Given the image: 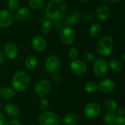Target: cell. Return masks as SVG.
<instances>
[{"mask_svg":"<svg viewBox=\"0 0 125 125\" xmlns=\"http://www.w3.org/2000/svg\"><path fill=\"white\" fill-rule=\"evenodd\" d=\"M46 17L51 21H60L66 16L67 6L63 0H51L45 11Z\"/></svg>","mask_w":125,"mask_h":125,"instance_id":"6da1fadb","label":"cell"},{"mask_svg":"<svg viewBox=\"0 0 125 125\" xmlns=\"http://www.w3.org/2000/svg\"><path fill=\"white\" fill-rule=\"evenodd\" d=\"M12 89L17 92H23L26 90L30 84V77L24 71L16 72L11 81Z\"/></svg>","mask_w":125,"mask_h":125,"instance_id":"7a4b0ae2","label":"cell"},{"mask_svg":"<svg viewBox=\"0 0 125 125\" xmlns=\"http://www.w3.org/2000/svg\"><path fill=\"white\" fill-rule=\"evenodd\" d=\"M114 40L111 36L105 35L100 39L97 44V51L103 56H108L113 51Z\"/></svg>","mask_w":125,"mask_h":125,"instance_id":"3957f363","label":"cell"},{"mask_svg":"<svg viewBox=\"0 0 125 125\" xmlns=\"http://www.w3.org/2000/svg\"><path fill=\"white\" fill-rule=\"evenodd\" d=\"M39 122L40 125H59L60 118L56 113L45 111L40 115Z\"/></svg>","mask_w":125,"mask_h":125,"instance_id":"277c9868","label":"cell"},{"mask_svg":"<svg viewBox=\"0 0 125 125\" xmlns=\"http://www.w3.org/2000/svg\"><path fill=\"white\" fill-rule=\"evenodd\" d=\"M108 70L107 62L102 58H97L94 60L93 64V71L96 76L98 78L104 77Z\"/></svg>","mask_w":125,"mask_h":125,"instance_id":"5b68a950","label":"cell"},{"mask_svg":"<svg viewBox=\"0 0 125 125\" xmlns=\"http://www.w3.org/2000/svg\"><path fill=\"white\" fill-rule=\"evenodd\" d=\"M59 37L64 44L71 45L75 41V34L71 27L64 26L59 31Z\"/></svg>","mask_w":125,"mask_h":125,"instance_id":"8992f818","label":"cell"},{"mask_svg":"<svg viewBox=\"0 0 125 125\" xmlns=\"http://www.w3.org/2000/svg\"><path fill=\"white\" fill-rule=\"evenodd\" d=\"M100 111L101 109L99 104H97V103L92 102L86 105L83 113L85 116L88 119L93 120L99 116V115L100 114Z\"/></svg>","mask_w":125,"mask_h":125,"instance_id":"52a82bcc","label":"cell"},{"mask_svg":"<svg viewBox=\"0 0 125 125\" xmlns=\"http://www.w3.org/2000/svg\"><path fill=\"white\" fill-rule=\"evenodd\" d=\"M61 67L60 59L55 55H51L48 56L45 61V69L51 74L57 73Z\"/></svg>","mask_w":125,"mask_h":125,"instance_id":"ba28073f","label":"cell"},{"mask_svg":"<svg viewBox=\"0 0 125 125\" xmlns=\"http://www.w3.org/2000/svg\"><path fill=\"white\" fill-rule=\"evenodd\" d=\"M51 83L47 80L38 81L34 86V93L40 97H45L51 91Z\"/></svg>","mask_w":125,"mask_h":125,"instance_id":"9c48e42d","label":"cell"},{"mask_svg":"<svg viewBox=\"0 0 125 125\" xmlns=\"http://www.w3.org/2000/svg\"><path fill=\"white\" fill-rule=\"evenodd\" d=\"M70 68L71 71L76 75H83L86 73L87 67L85 63L78 59H74L70 62Z\"/></svg>","mask_w":125,"mask_h":125,"instance_id":"30bf717a","label":"cell"},{"mask_svg":"<svg viewBox=\"0 0 125 125\" xmlns=\"http://www.w3.org/2000/svg\"><path fill=\"white\" fill-rule=\"evenodd\" d=\"M14 21L12 13L7 10H0V28H7L10 26Z\"/></svg>","mask_w":125,"mask_h":125,"instance_id":"8fae6325","label":"cell"},{"mask_svg":"<svg viewBox=\"0 0 125 125\" xmlns=\"http://www.w3.org/2000/svg\"><path fill=\"white\" fill-rule=\"evenodd\" d=\"M97 86L100 92L103 93H110L115 89L116 83L113 80L106 78L100 81V83L97 84Z\"/></svg>","mask_w":125,"mask_h":125,"instance_id":"7c38bea8","label":"cell"},{"mask_svg":"<svg viewBox=\"0 0 125 125\" xmlns=\"http://www.w3.org/2000/svg\"><path fill=\"white\" fill-rule=\"evenodd\" d=\"M111 11L110 8L105 4L99 5L95 10V17L97 20L100 21H105L110 16Z\"/></svg>","mask_w":125,"mask_h":125,"instance_id":"4fadbf2b","label":"cell"},{"mask_svg":"<svg viewBox=\"0 0 125 125\" xmlns=\"http://www.w3.org/2000/svg\"><path fill=\"white\" fill-rule=\"evenodd\" d=\"M4 55L10 59H15L18 55V49L15 44L9 42L4 46Z\"/></svg>","mask_w":125,"mask_h":125,"instance_id":"5bb4252c","label":"cell"},{"mask_svg":"<svg viewBox=\"0 0 125 125\" xmlns=\"http://www.w3.org/2000/svg\"><path fill=\"white\" fill-rule=\"evenodd\" d=\"M81 17H82V15L79 11H74L69 16H67V17H66V18H64V24L66 26L72 27V26H75L78 21L81 20Z\"/></svg>","mask_w":125,"mask_h":125,"instance_id":"9a60e30c","label":"cell"},{"mask_svg":"<svg viewBox=\"0 0 125 125\" xmlns=\"http://www.w3.org/2000/svg\"><path fill=\"white\" fill-rule=\"evenodd\" d=\"M46 45H47V43H46L45 40L41 36H36L31 40L32 48L38 52L43 51L45 49Z\"/></svg>","mask_w":125,"mask_h":125,"instance_id":"2e32d148","label":"cell"},{"mask_svg":"<svg viewBox=\"0 0 125 125\" xmlns=\"http://www.w3.org/2000/svg\"><path fill=\"white\" fill-rule=\"evenodd\" d=\"M31 17V11L27 7H21L15 13V18L18 21H26Z\"/></svg>","mask_w":125,"mask_h":125,"instance_id":"e0dca14e","label":"cell"},{"mask_svg":"<svg viewBox=\"0 0 125 125\" xmlns=\"http://www.w3.org/2000/svg\"><path fill=\"white\" fill-rule=\"evenodd\" d=\"M4 111L7 116L11 118H15L19 115L20 110L18 107L12 103H7L4 106Z\"/></svg>","mask_w":125,"mask_h":125,"instance_id":"ac0fdd59","label":"cell"},{"mask_svg":"<svg viewBox=\"0 0 125 125\" xmlns=\"http://www.w3.org/2000/svg\"><path fill=\"white\" fill-rule=\"evenodd\" d=\"M103 26L99 23H92L89 30L90 36H92L94 38H97L101 36V34H103Z\"/></svg>","mask_w":125,"mask_h":125,"instance_id":"d6986e66","label":"cell"},{"mask_svg":"<svg viewBox=\"0 0 125 125\" xmlns=\"http://www.w3.org/2000/svg\"><path fill=\"white\" fill-rule=\"evenodd\" d=\"M78 116L73 113L67 114L62 119V122L65 125H76L78 122Z\"/></svg>","mask_w":125,"mask_h":125,"instance_id":"ffe728a7","label":"cell"},{"mask_svg":"<svg viewBox=\"0 0 125 125\" xmlns=\"http://www.w3.org/2000/svg\"><path fill=\"white\" fill-rule=\"evenodd\" d=\"M103 105H104V108L108 112L115 113V111L118 110V105L116 103V101L113 99L108 98L105 100Z\"/></svg>","mask_w":125,"mask_h":125,"instance_id":"44dd1931","label":"cell"},{"mask_svg":"<svg viewBox=\"0 0 125 125\" xmlns=\"http://www.w3.org/2000/svg\"><path fill=\"white\" fill-rule=\"evenodd\" d=\"M15 95V90L10 87H4L0 89V98L4 100L12 98Z\"/></svg>","mask_w":125,"mask_h":125,"instance_id":"7402d4cb","label":"cell"},{"mask_svg":"<svg viewBox=\"0 0 125 125\" xmlns=\"http://www.w3.org/2000/svg\"><path fill=\"white\" fill-rule=\"evenodd\" d=\"M25 66L29 70H34L38 64V60L37 57L34 55L28 56L25 59Z\"/></svg>","mask_w":125,"mask_h":125,"instance_id":"603a6c76","label":"cell"},{"mask_svg":"<svg viewBox=\"0 0 125 125\" xmlns=\"http://www.w3.org/2000/svg\"><path fill=\"white\" fill-rule=\"evenodd\" d=\"M53 23L51 20L48 18L45 19L41 23V26H40V30L42 33L45 34L50 33L53 29Z\"/></svg>","mask_w":125,"mask_h":125,"instance_id":"cb8c5ba5","label":"cell"},{"mask_svg":"<svg viewBox=\"0 0 125 125\" xmlns=\"http://www.w3.org/2000/svg\"><path fill=\"white\" fill-rule=\"evenodd\" d=\"M109 67L114 72H120L122 69V63L118 59H112L109 61Z\"/></svg>","mask_w":125,"mask_h":125,"instance_id":"d4e9b609","label":"cell"},{"mask_svg":"<svg viewBox=\"0 0 125 125\" xmlns=\"http://www.w3.org/2000/svg\"><path fill=\"white\" fill-rule=\"evenodd\" d=\"M116 119V115L114 113L108 112L103 119L104 123L105 125H115V120Z\"/></svg>","mask_w":125,"mask_h":125,"instance_id":"484cf974","label":"cell"},{"mask_svg":"<svg viewBox=\"0 0 125 125\" xmlns=\"http://www.w3.org/2000/svg\"><path fill=\"white\" fill-rule=\"evenodd\" d=\"M84 89L86 92H87L88 93H94L98 89L97 83H96L94 81H89L85 84Z\"/></svg>","mask_w":125,"mask_h":125,"instance_id":"4316f807","label":"cell"},{"mask_svg":"<svg viewBox=\"0 0 125 125\" xmlns=\"http://www.w3.org/2000/svg\"><path fill=\"white\" fill-rule=\"evenodd\" d=\"M20 6V0H9L7 2V10L10 12H12L17 10Z\"/></svg>","mask_w":125,"mask_h":125,"instance_id":"83f0119b","label":"cell"},{"mask_svg":"<svg viewBox=\"0 0 125 125\" xmlns=\"http://www.w3.org/2000/svg\"><path fill=\"white\" fill-rule=\"evenodd\" d=\"M29 5L34 10H39L42 7L43 0H28Z\"/></svg>","mask_w":125,"mask_h":125,"instance_id":"f1b7e54d","label":"cell"},{"mask_svg":"<svg viewBox=\"0 0 125 125\" xmlns=\"http://www.w3.org/2000/svg\"><path fill=\"white\" fill-rule=\"evenodd\" d=\"M83 59L86 62H92L94 60V56L92 53L86 51L83 55Z\"/></svg>","mask_w":125,"mask_h":125,"instance_id":"f546056e","label":"cell"},{"mask_svg":"<svg viewBox=\"0 0 125 125\" xmlns=\"http://www.w3.org/2000/svg\"><path fill=\"white\" fill-rule=\"evenodd\" d=\"M48 105H49V103H48V100L45 99V98H44V97H42V98L40 100V103H39V107H40V108L42 111H45L48 109Z\"/></svg>","mask_w":125,"mask_h":125,"instance_id":"4dcf8cb0","label":"cell"},{"mask_svg":"<svg viewBox=\"0 0 125 125\" xmlns=\"http://www.w3.org/2000/svg\"><path fill=\"white\" fill-rule=\"evenodd\" d=\"M69 57L72 59H77L78 56V50L76 48H71L69 50Z\"/></svg>","mask_w":125,"mask_h":125,"instance_id":"1f68e13d","label":"cell"},{"mask_svg":"<svg viewBox=\"0 0 125 125\" xmlns=\"http://www.w3.org/2000/svg\"><path fill=\"white\" fill-rule=\"evenodd\" d=\"M95 18L92 15H86L83 18V23L86 24H92L94 21Z\"/></svg>","mask_w":125,"mask_h":125,"instance_id":"d6a6232c","label":"cell"},{"mask_svg":"<svg viewBox=\"0 0 125 125\" xmlns=\"http://www.w3.org/2000/svg\"><path fill=\"white\" fill-rule=\"evenodd\" d=\"M115 125H125V119L124 116H116L115 120Z\"/></svg>","mask_w":125,"mask_h":125,"instance_id":"836d02e7","label":"cell"},{"mask_svg":"<svg viewBox=\"0 0 125 125\" xmlns=\"http://www.w3.org/2000/svg\"><path fill=\"white\" fill-rule=\"evenodd\" d=\"M62 23L61 22H59V21H56L55 23H53V28H54L57 31H60L62 29Z\"/></svg>","mask_w":125,"mask_h":125,"instance_id":"e575fe53","label":"cell"},{"mask_svg":"<svg viewBox=\"0 0 125 125\" xmlns=\"http://www.w3.org/2000/svg\"><path fill=\"white\" fill-rule=\"evenodd\" d=\"M53 80L55 82H60L62 81V75L58 73H55L53 74Z\"/></svg>","mask_w":125,"mask_h":125,"instance_id":"d590c367","label":"cell"},{"mask_svg":"<svg viewBox=\"0 0 125 125\" xmlns=\"http://www.w3.org/2000/svg\"><path fill=\"white\" fill-rule=\"evenodd\" d=\"M4 125H21V123L20 122H18V120L12 119V120H10L7 122H6V124H4Z\"/></svg>","mask_w":125,"mask_h":125,"instance_id":"8d00e7d4","label":"cell"},{"mask_svg":"<svg viewBox=\"0 0 125 125\" xmlns=\"http://www.w3.org/2000/svg\"><path fill=\"white\" fill-rule=\"evenodd\" d=\"M104 4H115L117 2H119L122 0H101Z\"/></svg>","mask_w":125,"mask_h":125,"instance_id":"74e56055","label":"cell"},{"mask_svg":"<svg viewBox=\"0 0 125 125\" xmlns=\"http://www.w3.org/2000/svg\"><path fill=\"white\" fill-rule=\"evenodd\" d=\"M5 124V116L4 115L0 112V125H4Z\"/></svg>","mask_w":125,"mask_h":125,"instance_id":"f35d334b","label":"cell"},{"mask_svg":"<svg viewBox=\"0 0 125 125\" xmlns=\"http://www.w3.org/2000/svg\"><path fill=\"white\" fill-rule=\"evenodd\" d=\"M117 114H119V116H124L125 115V110L123 108H119V110H117Z\"/></svg>","mask_w":125,"mask_h":125,"instance_id":"ab89813d","label":"cell"},{"mask_svg":"<svg viewBox=\"0 0 125 125\" xmlns=\"http://www.w3.org/2000/svg\"><path fill=\"white\" fill-rule=\"evenodd\" d=\"M4 61V53L0 51V64H1Z\"/></svg>","mask_w":125,"mask_h":125,"instance_id":"60d3db41","label":"cell"},{"mask_svg":"<svg viewBox=\"0 0 125 125\" xmlns=\"http://www.w3.org/2000/svg\"><path fill=\"white\" fill-rule=\"evenodd\" d=\"M81 2H82V3H86V2H88L89 0H79Z\"/></svg>","mask_w":125,"mask_h":125,"instance_id":"b9f144b4","label":"cell"},{"mask_svg":"<svg viewBox=\"0 0 125 125\" xmlns=\"http://www.w3.org/2000/svg\"><path fill=\"white\" fill-rule=\"evenodd\" d=\"M125 53H122V60H123V61H125Z\"/></svg>","mask_w":125,"mask_h":125,"instance_id":"7bdbcfd3","label":"cell"},{"mask_svg":"<svg viewBox=\"0 0 125 125\" xmlns=\"http://www.w3.org/2000/svg\"><path fill=\"white\" fill-rule=\"evenodd\" d=\"M1 106H2V103H1V102L0 101V109H1Z\"/></svg>","mask_w":125,"mask_h":125,"instance_id":"ee69618b","label":"cell"}]
</instances>
